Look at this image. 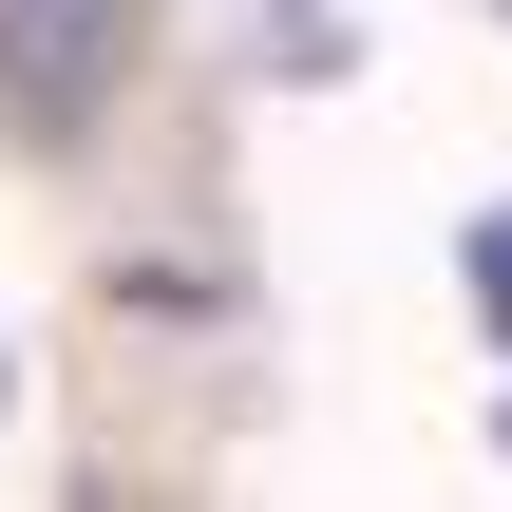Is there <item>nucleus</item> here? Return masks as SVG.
I'll return each instance as SVG.
<instances>
[{"label":"nucleus","mask_w":512,"mask_h":512,"mask_svg":"<svg viewBox=\"0 0 512 512\" xmlns=\"http://www.w3.org/2000/svg\"><path fill=\"white\" fill-rule=\"evenodd\" d=\"M456 304L512 342V209H475V228H456Z\"/></svg>","instance_id":"obj_2"},{"label":"nucleus","mask_w":512,"mask_h":512,"mask_svg":"<svg viewBox=\"0 0 512 512\" xmlns=\"http://www.w3.org/2000/svg\"><path fill=\"white\" fill-rule=\"evenodd\" d=\"M494 437H512V399H494Z\"/></svg>","instance_id":"obj_3"},{"label":"nucleus","mask_w":512,"mask_h":512,"mask_svg":"<svg viewBox=\"0 0 512 512\" xmlns=\"http://www.w3.org/2000/svg\"><path fill=\"white\" fill-rule=\"evenodd\" d=\"M133 76V0H0V133L19 152H76Z\"/></svg>","instance_id":"obj_1"}]
</instances>
